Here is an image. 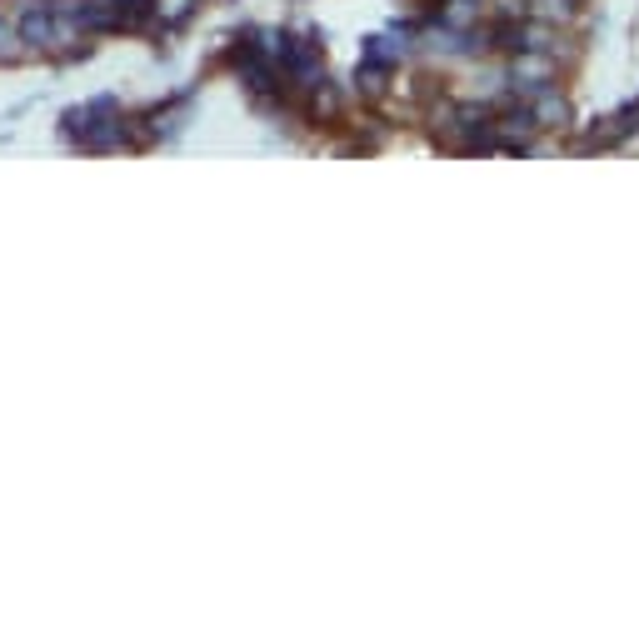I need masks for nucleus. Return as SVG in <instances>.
Returning a JSON list of instances; mask_svg holds the SVG:
<instances>
[{
	"label": "nucleus",
	"instance_id": "nucleus-1",
	"mask_svg": "<svg viewBox=\"0 0 639 635\" xmlns=\"http://www.w3.org/2000/svg\"><path fill=\"white\" fill-rule=\"evenodd\" d=\"M55 36V21L51 15H30L26 21V40H36V45H45V40Z\"/></svg>",
	"mask_w": 639,
	"mask_h": 635
}]
</instances>
